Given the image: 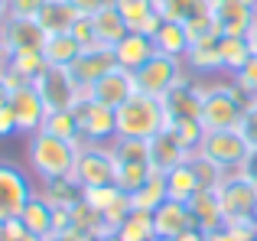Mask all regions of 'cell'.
<instances>
[{
    "label": "cell",
    "mask_w": 257,
    "mask_h": 241,
    "mask_svg": "<svg viewBox=\"0 0 257 241\" xmlns=\"http://www.w3.org/2000/svg\"><path fill=\"white\" fill-rule=\"evenodd\" d=\"M75 157H78V144H72V140L52 137L46 131H36L26 137V166L39 183L69 176L75 170Z\"/></svg>",
    "instance_id": "cell-1"
},
{
    "label": "cell",
    "mask_w": 257,
    "mask_h": 241,
    "mask_svg": "<svg viewBox=\"0 0 257 241\" xmlns=\"http://www.w3.org/2000/svg\"><path fill=\"white\" fill-rule=\"evenodd\" d=\"M202 95V127L205 131H231L238 127L241 114L251 101L244 98V91L238 88L234 82H202L195 78Z\"/></svg>",
    "instance_id": "cell-2"
},
{
    "label": "cell",
    "mask_w": 257,
    "mask_h": 241,
    "mask_svg": "<svg viewBox=\"0 0 257 241\" xmlns=\"http://www.w3.org/2000/svg\"><path fill=\"white\" fill-rule=\"evenodd\" d=\"M166 127H170V117H166L163 98H150V95L137 91V95H131L117 108V137L153 140Z\"/></svg>",
    "instance_id": "cell-3"
},
{
    "label": "cell",
    "mask_w": 257,
    "mask_h": 241,
    "mask_svg": "<svg viewBox=\"0 0 257 241\" xmlns=\"http://www.w3.org/2000/svg\"><path fill=\"white\" fill-rule=\"evenodd\" d=\"M218 202L225 212V225H254L257 218V183L244 176L241 170H231L218 183Z\"/></svg>",
    "instance_id": "cell-4"
},
{
    "label": "cell",
    "mask_w": 257,
    "mask_h": 241,
    "mask_svg": "<svg viewBox=\"0 0 257 241\" xmlns=\"http://www.w3.org/2000/svg\"><path fill=\"white\" fill-rule=\"evenodd\" d=\"M192 78L195 75L186 69L182 59L163 56V52H157L144 69L134 72V85H137V91H140V95H150V98H166L176 85L192 82Z\"/></svg>",
    "instance_id": "cell-5"
},
{
    "label": "cell",
    "mask_w": 257,
    "mask_h": 241,
    "mask_svg": "<svg viewBox=\"0 0 257 241\" xmlns=\"http://www.w3.org/2000/svg\"><path fill=\"white\" fill-rule=\"evenodd\" d=\"M205 160H212L215 166H221L225 173L231 170H241V163L247 160V153H251V147H247V140L238 134V127H231V131H205V137H202L199 150Z\"/></svg>",
    "instance_id": "cell-6"
},
{
    "label": "cell",
    "mask_w": 257,
    "mask_h": 241,
    "mask_svg": "<svg viewBox=\"0 0 257 241\" xmlns=\"http://www.w3.org/2000/svg\"><path fill=\"white\" fill-rule=\"evenodd\" d=\"M33 88L39 91V98L46 101L49 111L75 108V104L85 98V91L75 85V78L69 75V69H56V65H46V69L33 78Z\"/></svg>",
    "instance_id": "cell-7"
},
{
    "label": "cell",
    "mask_w": 257,
    "mask_h": 241,
    "mask_svg": "<svg viewBox=\"0 0 257 241\" xmlns=\"http://www.w3.org/2000/svg\"><path fill=\"white\" fill-rule=\"evenodd\" d=\"M75 114L85 144H114L117 140V111L114 108L94 101V98H82L75 104Z\"/></svg>",
    "instance_id": "cell-8"
},
{
    "label": "cell",
    "mask_w": 257,
    "mask_h": 241,
    "mask_svg": "<svg viewBox=\"0 0 257 241\" xmlns=\"http://www.w3.org/2000/svg\"><path fill=\"white\" fill-rule=\"evenodd\" d=\"M72 176H75L85 189L114 183V153H111V144H82V147H78Z\"/></svg>",
    "instance_id": "cell-9"
},
{
    "label": "cell",
    "mask_w": 257,
    "mask_h": 241,
    "mask_svg": "<svg viewBox=\"0 0 257 241\" xmlns=\"http://www.w3.org/2000/svg\"><path fill=\"white\" fill-rule=\"evenodd\" d=\"M33 183L17 163H7L0 160V222H10V218H20L23 205L33 199Z\"/></svg>",
    "instance_id": "cell-10"
},
{
    "label": "cell",
    "mask_w": 257,
    "mask_h": 241,
    "mask_svg": "<svg viewBox=\"0 0 257 241\" xmlns=\"http://www.w3.org/2000/svg\"><path fill=\"white\" fill-rule=\"evenodd\" d=\"M114 69H117V59H114L111 46H91V49L78 52V59L69 65V75L75 78V85L88 95V88H91L94 82H101V78Z\"/></svg>",
    "instance_id": "cell-11"
},
{
    "label": "cell",
    "mask_w": 257,
    "mask_h": 241,
    "mask_svg": "<svg viewBox=\"0 0 257 241\" xmlns=\"http://www.w3.org/2000/svg\"><path fill=\"white\" fill-rule=\"evenodd\" d=\"M0 43H4L7 56L23 49H43L46 46V33L36 23V17H7L0 26Z\"/></svg>",
    "instance_id": "cell-12"
},
{
    "label": "cell",
    "mask_w": 257,
    "mask_h": 241,
    "mask_svg": "<svg viewBox=\"0 0 257 241\" xmlns=\"http://www.w3.org/2000/svg\"><path fill=\"white\" fill-rule=\"evenodd\" d=\"M7 104H10V111H13V117H17V127H20L23 137L43 131V120H46V114H49V108H46V101L39 98V91L33 88V85L10 91V101Z\"/></svg>",
    "instance_id": "cell-13"
},
{
    "label": "cell",
    "mask_w": 257,
    "mask_h": 241,
    "mask_svg": "<svg viewBox=\"0 0 257 241\" xmlns=\"http://www.w3.org/2000/svg\"><path fill=\"white\" fill-rule=\"evenodd\" d=\"M208 13L218 23L221 36H247L257 20V10L241 0H208Z\"/></svg>",
    "instance_id": "cell-14"
},
{
    "label": "cell",
    "mask_w": 257,
    "mask_h": 241,
    "mask_svg": "<svg viewBox=\"0 0 257 241\" xmlns=\"http://www.w3.org/2000/svg\"><path fill=\"white\" fill-rule=\"evenodd\" d=\"M186 160H192V150L179 140V134L173 127L160 131L157 137L150 140V166L153 173H170L176 166H182Z\"/></svg>",
    "instance_id": "cell-15"
},
{
    "label": "cell",
    "mask_w": 257,
    "mask_h": 241,
    "mask_svg": "<svg viewBox=\"0 0 257 241\" xmlns=\"http://www.w3.org/2000/svg\"><path fill=\"white\" fill-rule=\"evenodd\" d=\"M131 95H137V85H134V72L114 69V72H107L101 82H94L91 88H88V95H85V98H94V101H101V104H107V108L117 111Z\"/></svg>",
    "instance_id": "cell-16"
},
{
    "label": "cell",
    "mask_w": 257,
    "mask_h": 241,
    "mask_svg": "<svg viewBox=\"0 0 257 241\" xmlns=\"http://www.w3.org/2000/svg\"><path fill=\"white\" fill-rule=\"evenodd\" d=\"M153 228H157V238L160 241H176L182 231L199 228V225H195V218H192V212H189L186 202L166 199V202L153 212Z\"/></svg>",
    "instance_id": "cell-17"
},
{
    "label": "cell",
    "mask_w": 257,
    "mask_h": 241,
    "mask_svg": "<svg viewBox=\"0 0 257 241\" xmlns=\"http://www.w3.org/2000/svg\"><path fill=\"white\" fill-rule=\"evenodd\" d=\"M153 56H157V43H153V36H147V33H134V30H131L117 46H114L117 69H124V72L144 69V65L150 62Z\"/></svg>",
    "instance_id": "cell-18"
},
{
    "label": "cell",
    "mask_w": 257,
    "mask_h": 241,
    "mask_svg": "<svg viewBox=\"0 0 257 241\" xmlns=\"http://www.w3.org/2000/svg\"><path fill=\"white\" fill-rule=\"evenodd\" d=\"M163 108L170 124H179V120H199L202 117V95H199V85L192 82H182L176 85L170 95L163 98Z\"/></svg>",
    "instance_id": "cell-19"
},
{
    "label": "cell",
    "mask_w": 257,
    "mask_h": 241,
    "mask_svg": "<svg viewBox=\"0 0 257 241\" xmlns=\"http://www.w3.org/2000/svg\"><path fill=\"white\" fill-rule=\"evenodd\" d=\"M111 4L120 10V17L127 20V26H131L134 33L153 36V33L160 30V23H163V17H160V10H157V0H111Z\"/></svg>",
    "instance_id": "cell-20"
},
{
    "label": "cell",
    "mask_w": 257,
    "mask_h": 241,
    "mask_svg": "<svg viewBox=\"0 0 257 241\" xmlns=\"http://www.w3.org/2000/svg\"><path fill=\"white\" fill-rule=\"evenodd\" d=\"M20 222H23L33 235L49 238L52 231H56V205H52L49 199H43V196H39V189H36V192H33V199L23 205V212H20Z\"/></svg>",
    "instance_id": "cell-21"
},
{
    "label": "cell",
    "mask_w": 257,
    "mask_h": 241,
    "mask_svg": "<svg viewBox=\"0 0 257 241\" xmlns=\"http://www.w3.org/2000/svg\"><path fill=\"white\" fill-rule=\"evenodd\" d=\"M186 205L202 231H215L225 225V212H221V202H218V192L215 189H199Z\"/></svg>",
    "instance_id": "cell-22"
},
{
    "label": "cell",
    "mask_w": 257,
    "mask_h": 241,
    "mask_svg": "<svg viewBox=\"0 0 257 241\" xmlns=\"http://www.w3.org/2000/svg\"><path fill=\"white\" fill-rule=\"evenodd\" d=\"M39 196L49 199L56 209H72V205H78L85 199V186L69 173V176H56V179L39 183Z\"/></svg>",
    "instance_id": "cell-23"
},
{
    "label": "cell",
    "mask_w": 257,
    "mask_h": 241,
    "mask_svg": "<svg viewBox=\"0 0 257 241\" xmlns=\"http://www.w3.org/2000/svg\"><path fill=\"white\" fill-rule=\"evenodd\" d=\"M91 26H94V36H98V46H117L120 39L131 33V26H127V20L120 17V10L114 4H107L104 10H98L91 17Z\"/></svg>",
    "instance_id": "cell-24"
},
{
    "label": "cell",
    "mask_w": 257,
    "mask_h": 241,
    "mask_svg": "<svg viewBox=\"0 0 257 241\" xmlns=\"http://www.w3.org/2000/svg\"><path fill=\"white\" fill-rule=\"evenodd\" d=\"M78 20V10L69 0H46V7L36 13V23L43 26L46 36H56V33H69Z\"/></svg>",
    "instance_id": "cell-25"
},
{
    "label": "cell",
    "mask_w": 257,
    "mask_h": 241,
    "mask_svg": "<svg viewBox=\"0 0 257 241\" xmlns=\"http://www.w3.org/2000/svg\"><path fill=\"white\" fill-rule=\"evenodd\" d=\"M186 69L192 72L195 78H205L221 72V52H218V39H205V43H192L186 52Z\"/></svg>",
    "instance_id": "cell-26"
},
{
    "label": "cell",
    "mask_w": 257,
    "mask_h": 241,
    "mask_svg": "<svg viewBox=\"0 0 257 241\" xmlns=\"http://www.w3.org/2000/svg\"><path fill=\"white\" fill-rule=\"evenodd\" d=\"M153 43H157V52H163V56L186 59V52H189V33H186V23L163 20V23H160V30L153 33Z\"/></svg>",
    "instance_id": "cell-27"
},
{
    "label": "cell",
    "mask_w": 257,
    "mask_h": 241,
    "mask_svg": "<svg viewBox=\"0 0 257 241\" xmlns=\"http://www.w3.org/2000/svg\"><path fill=\"white\" fill-rule=\"evenodd\" d=\"M163 176H166V196L176 199V202H189V199L202 189V183H199V176H195V170H192L189 160L182 166H176V170L163 173Z\"/></svg>",
    "instance_id": "cell-28"
},
{
    "label": "cell",
    "mask_w": 257,
    "mask_h": 241,
    "mask_svg": "<svg viewBox=\"0 0 257 241\" xmlns=\"http://www.w3.org/2000/svg\"><path fill=\"white\" fill-rule=\"evenodd\" d=\"M46 62L56 65V69H69L72 62L78 59V52H82V46H78V39L72 36V33H56V36H46Z\"/></svg>",
    "instance_id": "cell-29"
},
{
    "label": "cell",
    "mask_w": 257,
    "mask_h": 241,
    "mask_svg": "<svg viewBox=\"0 0 257 241\" xmlns=\"http://www.w3.org/2000/svg\"><path fill=\"white\" fill-rule=\"evenodd\" d=\"M150 176H153L150 160H127V163H117V160H114V186L124 189L127 196L137 192Z\"/></svg>",
    "instance_id": "cell-30"
},
{
    "label": "cell",
    "mask_w": 257,
    "mask_h": 241,
    "mask_svg": "<svg viewBox=\"0 0 257 241\" xmlns=\"http://www.w3.org/2000/svg\"><path fill=\"white\" fill-rule=\"evenodd\" d=\"M43 131L52 134V137H62V140H72V144L82 147V127H78V114L75 108H65V111H49L43 120Z\"/></svg>",
    "instance_id": "cell-31"
},
{
    "label": "cell",
    "mask_w": 257,
    "mask_h": 241,
    "mask_svg": "<svg viewBox=\"0 0 257 241\" xmlns=\"http://www.w3.org/2000/svg\"><path fill=\"white\" fill-rule=\"evenodd\" d=\"M166 199H170V196H166V176H163V173H153L137 192H131L134 209H140V212H157Z\"/></svg>",
    "instance_id": "cell-32"
},
{
    "label": "cell",
    "mask_w": 257,
    "mask_h": 241,
    "mask_svg": "<svg viewBox=\"0 0 257 241\" xmlns=\"http://www.w3.org/2000/svg\"><path fill=\"white\" fill-rule=\"evenodd\" d=\"M218 52H221V72H231V75L254 56L247 36H221L218 39Z\"/></svg>",
    "instance_id": "cell-33"
},
{
    "label": "cell",
    "mask_w": 257,
    "mask_h": 241,
    "mask_svg": "<svg viewBox=\"0 0 257 241\" xmlns=\"http://www.w3.org/2000/svg\"><path fill=\"white\" fill-rule=\"evenodd\" d=\"M117 238L120 241H157V228H153V212H140L134 209L124 222L117 225Z\"/></svg>",
    "instance_id": "cell-34"
},
{
    "label": "cell",
    "mask_w": 257,
    "mask_h": 241,
    "mask_svg": "<svg viewBox=\"0 0 257 241\" xmlns=\"http://www.w3.org/2000/svg\"><path fill=\"white\" fill-rule=\"evenodd\" d=\"M157 10L163 20H176V23H189L199 13H208V0H157Z\"/></svg>",
    "instance_id": "cell-35"
},
{
    "label": "cell",
    "mask_w": 257,
    "mask_h": 241,
    "mask_svg": "<svg viewBox=\"0 0 257 241\" xmlns=\"http://www.w3.org/2000/svg\"><path fill=\"white\" fill-rule=\"evenodd\" d=\"M46 52L43 49H23V52H13V56H7V69L10 72H17V75H23V78H36L39 72L46 69Z\"/></svg>",
    "instance_id": "cell-36"
},
{
    "label": "cell",
    "mask_w": 257,
    "mask_h": 241,
    "mask_svg": "<svg viewBox=\"0 0 257 241\" xmlns=\"http://www.w3.org/2000/svg\"><path fill=\"white\" fill-rule=\"evenodd\" d=\"M186 33H189V46L192 43H205V39H221V30L218 23L212 20V13H199L186 23Z\"/></svg>",
    "instance_id": "cell-37"
},
{
    "label": "cell",
    "mask_w": 257,
    "mask_h": 241,
    "mask_svg": "<svg viewBox=\"0 0 257 241\" xmlns=\"http://www.w3.org/2000/svg\"><path fill=\"white\" fill-rule=\"evenodd\" d=\"M192 170H195V176H199V183H202V189H218V183H221V176H225V170L221 166H215L212 160H205L202 153H192Z\"/></svg>",
    "instance_id": "cell-38"
},
{
    "label": "cell",
    "mask_w": 257,
    "mask_h": 241,
    "mask_svg": "<svg viewBox=\"0 0 257 241\" xmlns=\"http://www.w3.org/2000/svg\"><path fill=\"white\" fill-rule=\"evenodd\" d=\"M231 82L238 85L241 91H244V98H247V101H257V52H254L251 59H247L244 65H241L238 72H234V75H231Z\"/></svg>",
    "instance_id": "cell-39"
},
{
    "label": "cell",
    "mask_w": 257,
    "mask_h": 241,
    "mask_svg": "<svg viewBox=\"0 0 257 241\" xmlns=\"http://www.w3.org/2000/svg\"><path fill=\"white\" fill-rule=\"evenodd\" d=\"M120 192H124V189H117L114 183H107V186H91V189H85V202L104 215V212L111 209V202L120 196Z\"/></svg>",
    "instance_id": "cell-40"
},
{
    "label": "cell",
    "mask_w": 257,
    "mask_h": 241,
    "mask_svg": "<svg viewBox=\"0 0 257 241\" xmlns=\"http://www.w3.org/2000/svg\"><path fill=\"white\" fill-rule=\"evenodd\" d=\"M208 241H257V228L254 225H221L208 231Z\"/></svg>",
    "instance_id": "cell-41"
},
{
    "label": "cell",
    "mask_w": 257,
    "mask_h": 241,
    "mask_svg": "<svg viewBox=\"0 0 257 241\" xmlns=\"http://www.w3.org/2000/svg\"><path fill=\"white\" fill-rule=\"evenodd\" d=\"M176 134H179V140L189 147V150H199L202 137H205V127H202V120H179V124H170Z\"/></svg>",
    "instance_id": "cell-42"
},
{
    "label": "cell",
    "mask_w": 257,
    "mask_h": 241,
    "mask_svg": "<svg viewBox=\"0 0 257 241\" xmlns=\"http://www.w3.org/2000/svg\"><path fill=\"white\" fill-rule=\"evenodd\" d=\"M238 134L247 140V147H257V101H251L244 108V114H241V120H238Z\"/></svg>",
    "instance_id": "cell-43"
},
{
    "label": "cell",
    "mask_w": 257,
    "mask_h": 241,
    "mask_svg": "<svg viewBox=\"0 0 257 241\" xmlns=\"http://www.w3.org/2000/svg\"><path fill=\"white\" fill-rule=\"evenodd\" d=\"M69 33L78 39V46H82V49H91V46H98V36H94L91 17H78V20H75V26H72Z\"/></svg>",
    "instance_id": "cell-44"
},
{
    "label": "cell",
    "mask_w": 257,
    "mask_h": 241,
    "mask_svg": "<svg viewBox=\"0 0 257 241\" xmlns=\"http://www.w3.org/2000/svg\"><path fill=\"white\" fill-rule=\"evenodd\" d=\"M4 228H7V241H43L39 235H33L30 228H26L20 218H10V222H4Z\"/></svg>",
    "instance_id": "cell-45"
},
{
    "label": "cell",
    "mask_w": 257,
    "mask_h": 241,
    "mask_svg": "<svg viewBox=\"0 0 257 241\" xmlns=\"http://www.w3.org/2000/svg\"><path fill=\"white\" fill-rule=\"evenodd\" d=\"M7 4H10V17H36L46 0H7Z\"/></svg>",
    "instance_id": "cell-46"
},
{
    "label": "cell",
    "mask_w": 257,
    "mask_h": 241,
    "mask_svg": "<svg viewBox=\"0 0 257 241\" xmlns=\"http://www.w3.org/2000/svg\"><path fill=\"white\" fill-rule=\"evenodd\" d=\"M13 134H20V127H17V117H13L10 104H4V108H0V140L13 137Z\"/></svg>",
    "instance_id": "cell-47"
},
{
    "label": "cell",
    "mask_w": 257,
    "mask_h": 241,
    "mask_svg": "<svg viewBox=\"0 0 257 241\" xmlns=\"http://www.w3.org/2000/svg\"><path fill=\"white\" fill-rule=\"evenodd\" d=\"M69 4L78 10V17H94V13L104 10V7L111 4V0H69Z\"/></svg>",
    "instance_id": "cell-48"
},
{
    "label": "cell",
    "mask_w": 257,
    "mask_h": 241,
    "mask_svg": "<svg viewBox=\"0 0 257 241\" xmlns=\"http://www.w3.org/2000/svg\"><path fill=\"white\" fill-rule=\"evenodd\" d=\"M241 173H244V176L251 179V183H257V147H254L251 153H247L244 163H241Z\"/></svg>",
    "instance_id": "cell-49"
},
{
    "label": "cell",
    "mask_w": 257,
    "mask_h": 241,
    "mask_svg": "<svg viewBox=\"0 0 257 241\" xmlns=\"http://www.w3.org/2000/svg\"><path fill=\"white\" fill-rule=\"evenodd\" d=\"M176 241H208V231H202V228H189V231H182Z\"/></svg>",
    "instance_id": "cell-50"
},
{
    "label": "cell",
    "mask_w": 257,
    "mask_h": 241,
    "mask_svg": "<svg viewBox=\"0 0 257 241\" xmlns=\"http://www.w3.org/2000/svg\"><path fill=\"white\" fill-rule=\"evenodd\" d=\"M43 241H85L78 231H56V235H49V238H43Z\"/></svg>",
    "instance_id": "cell-51"
},
{
    "label": "cell",
    "mask_w": 257,
    "mask_h": 241,
    "mask_svg": "<svg viewBox=\"0 0 257 241\" xmlns=\"http://www.w3.org/2000/svg\"><path fill=\"white\" fill-rule=\"evenodd\" d=\"M10 101V85H7V75H4V65H0V108Z\"/></svg>",
    "instance_id": "cell-52"
},
{
    "label": "cell",
    "mask_w": 257,
    "mask_h": 241,
    "mask_svg": "<svg viewBox=\"0 0 257 241\" xmlns=\"http://www.w3.org/2000/svg\"><path fill=\"white\" fill-rule=\"evenodd\" d=\"M247 43H251V49L257 52V20H254V26H251V33H247Z\"/></svg>",
    "instance_id": "cell-53"
},
{
    "label": "cell",
    "mask_w": 257,
    "mask_h": 241,
    "mask_svg": "<svg viewBox=\"0 0 257 241\" xmlns=\"http://www.w3.org/2000/svg\"><path fill=\"white\" fill-rule=\"evenodd\" d=\"M7 17H10V4H7V0H0V26H4Z\"/></svg>",
    "instance_id": "cell-54"
},
{
    "label": "cell",
    "mask_w": 257,
    "mask_h": 241,
    "mask_svg": "<svg viewBox=\"0 0 257 241\" xmlns=\"http://www.w3.org/2000/svg\"><path fill=\"white\" fill-rule=\"evenodd\" d=\"M0 65H7V49H4V43H0Z\"/></svg>",
    "instance_id": "cell-55"
},
{
    "label": "cell",
    "mask_w": 257,
    "mask_h": 241,
    "mask_svg": "<svg viewBox=\"0 0 257 241\" xmlns=\"http://www.w3.org/2000/svg\"><path fill=\"white\" fill-rule=\"evenodd\" d=\"M0 241H7V228H4V222H0Z\"/></svg>",
    "instance_id": "cell-56"
},
{
    "label": "cell",
    "mask_w": 257,
    "mask_h": 241,
    "mask_svg": "<svg viewBox=\"0 0 257 241\" xmlns=\"http://www.w3.org/2000/svg\"><path fill=\"white\" fill-rule=\"evenodd\" d=\"M241 4H247V7H254V10H257V0H241Z\"/></svg>",
    "instance_id": "cell-57"
},
{
    "label": "cell",
    "mask_w": 257,
    "mask_h": 241,
    "mask_svg": "<svg viewBox=\"0 0 257 241\" xmlns=\"http://www.w3.org/2000/svg\"><path fill=\"white\" fill-rule=\"evenodd\" d=\"M254 228H257V218H254Z\"/></svg>",
    "instance_id": "cell-58"
},
{
    "label": "cell",
    "mask_w": 257,
    "mask_h": 241,
    "mask_svg": "<svg viewBox=\"0 0 257 241\" xmlns=\"http://www.w3.org/2000/svg\"><path fill=\"white\" fill-rule=\"evenodd\" d=\"M157 241H160V238H157Z\"/></svg>",
    "instance_id": "cell-59"
}]
</instances>
